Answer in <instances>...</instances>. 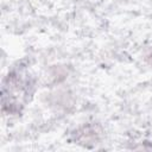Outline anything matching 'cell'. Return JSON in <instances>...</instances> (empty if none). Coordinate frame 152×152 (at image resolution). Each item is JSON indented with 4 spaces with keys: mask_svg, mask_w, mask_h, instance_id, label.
<instances>
[{
    "mask_svg": "<svg viewBox=\"0 0 152 152\" xmlns=\"http://www.w3.org/2000/svg\"><path fill=\"white\" fill-rule=\"evenodd\" d=\"M100 131L96 126L88 125L75 132V140L82 145L96 144L100 140Z\"/></svg>",
    "mask_w": 152,
    "mask_h": 152,
    "instance_id": "1",
    "label": "cell"
}]
</instances>
